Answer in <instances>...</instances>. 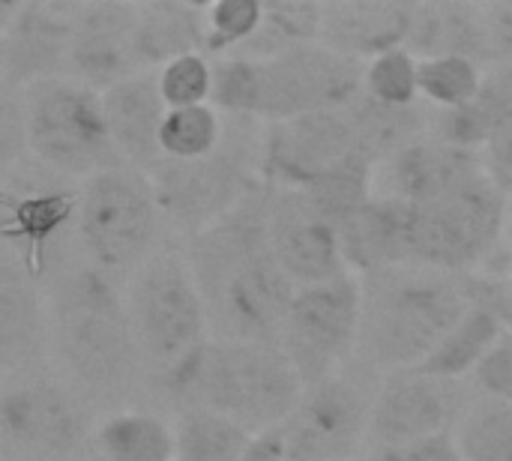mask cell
<instances>
[{
    "label": "cell",
    "instance_id": "1",
    "mask_svg": "<svg viewBox=\"0 0 512 461\" xmlns=\"http://www.w3.org/2000/svg\"><path fill=\"white\" fill-rule=\"evenodd\" d=\"M183 255L216 342L276 345L297 288L267 240V186L192 234Z\"/></svg>",
    "mask_w": 512,
    "mask_h": 461
},
{
    "label": "cell",
    "instance_id": "2",
    "mask_svg": "<svg viewBox=\"0 0 512 461\" xmlns=\"http://www.w3.org/2000/svg\"><path fill=\"white\" fill-rule=\"evenodd\" d=\"M354 363L372 375L417 369L471 309L462 279L426 267H393L360 279Z\"/></svg>",
    "mask_w": 512,
    "mask_h": 461
},
{
    "label": "cell",
    "instance_id": "3",
    "mask_svg": "<svg viewBox=\"0 0 512 461\" xmlns=\"http://www.w3.org/2000/svg\"><path fill=\"white\" fill-rule=\"evenodd\" d=\"M363 93V63L321 42L273 57H222L213 63L210 105L219 114L258 123H285L306 114L342 111Z\"/></svg>",
    "mask_w": 512,
    "mask_h": 461
},
{
    "label": "cell",
    "instance_id": "4",
    "mask_svg": "<svg viewBox=\"0 0 512 461\" xmlns=\"http://www.w3.org/2000/svg\"><path fill=\"white\" fill-rule=\"evenodd\" d=\"M183 411H213L249 435L279 429L300 402L303 381L276 345L216 342L159 378Z\"/></svg>",
    "mask_w": 512,
    "mask_h": 461
},
{
    "label": "cell",
    "instance_id": "5",
    "mask_svg": "<svg viewBox=\"0 0 512 461\" xmlns=\"http://www.w3.org/2000/svg\"><path fill=\"white\" fill-rule=\"evenodd\" d=\"M48 300V348L66 375L93 390L111 393L132 381L138 351L126 318L123 291L90 264L60 276Z\"/></svg>",
    "mask_w": 512,
    "mask_h": 461
},
{
    "label": "cell",
    "instance_id": "6",
    "mask_svg": "<svg viewBox=\"0 0 512 461\" xmlns=\"http://www.w3.org/2000/svg\"><path fill=\"white\" fill-rule=\"evenodd\" d=\"M123 303L138 360L156 378H165L210 342L195 276L177 249L153 252L126 279Z\"/></svg>",
    "mask_w": 512,
    "mask_h": 461
},
{
    "label": "cell",
    "instance_id": "7",
    "mask_svg": "<svg viewBox=\"0 0 512 461\" xmlns=\"http://www.w3.org/2000/svg\"><path fill=\"white\" fill-rule=\"evenodd\" d=\"M24 147L54 174L87 180L123 165L102 114V93L60 75L21 90Z\"/></svg>",
    "mask_w": 512,
    "mask_h": 461
},
{
    "label": "cell",
    "instance_id": "8",
    "mask_svg": "<svg viewBox=\"0 0 512 461\" xmlns=\"http://www.w3.org/2000/svg\"><path fill=\"white\" fill-rule=\"evenodd\" d=\"M162 213L147 174L117 165L81 183L75 234L87 264L108 279H129L156 249Z\"/></svg>",
    "mask_w": 512,
    "mask_h": 461
},
{
    "label": "cell",
    "instance_id": "9",
    "mask_svg": "<svg viewBox=\"0 0 512 461\" xmlns=\"http://www.w3.org/2000/svg\"><path fill=\"white\" fill-rule=\"evenodd\" d=\"M507 228V198L486 177L462 189L411 207V267L468 276L498 249Z\"/></svg>",
    "mask_w": 512,
    "mask_h": 461
},
{
    "label": "cell",
    "instance_id": "10",
    "mask_svg": "<svg viewBox=\"0 0 512 461\" xmlns=\"http://www.w3.org/2000/svg\"><path fill=\"white\" fill-rule=\"evenodd\" d=\"M90 435L87 405L63 381L21 372L0 387L3 461H69Z\"/></svg>",
    "mask_w": 512,
    "mask_h": 461
},
{
    "label": "cell",
    "instance_id": "11",
    "mask_svg": "<svg viewBox=\"0 0 512 461\" xmlns=\"http://www.w3.org/2000/svg\"><path fill=\"white\" fill-rule=\"evenodd\" d=\"M354 360L303 387L300 402L279 426L285 461H351L369 444L372 402L381 381Z\"/></svg>",
    "mask_w": 512,
    "mask_h": 461
},
{
    "label": "cell",
    "instance_id": "12",
    "mask_svg": "<svg viewBox=\"0 0 512 461\" xmlns=\"http://www.w3.org/2000/svg\"><path fill=\"white\" fill-rule=\"evenodd\" d=\"M360 279L345 273L324 285L297 288L282 321L276 348L297 369L303 387L342 372L357 351L360 333Z\"/></svg>",
    "mask_w": 512,
    "mask_h": 461
},
{
    "label": "cell",
    "instance_id": "13",
    "mask_svg": "<svg viewBox=\"0 0 512 461\" xmlns=\"http://www.w3.org/2000/svg\"><path fill=\"white\" fill-rule=\"evenodd\" d=\"M147 180L162 219L189 231V237L231 213L246 195L264 186L261 162L237 159L222 147L195 162L159 159V165L147 171Z\"/></svg>",
    "mask_w": 512,
    "mask_h": 461
},
{
    "label": "cell",
    "instance_id": "14",
    "mask_svg": "<svg viewBox=\"0 0 512 461\" xmlns=\"http://www.w3.org/2000/svg\"><path fill=\"white\" fill-rule=\"evenodd\" d=\"M354 159L369 156L345 108L267 123L261 132V183L270 189L306 192Z\"/></svg>",
    "mask_w": 512,
    "mask_h": 461
},
{
    "label": "cell",
    "instance_id": "15",
    "mask_svg": "<svg viewBox=\"0 0 512 461\" xmlns=\"http://www.w3.org/2000/svg\"><path fill=\"white\" fill-rule=\"evenodd\" d=\"M471 402L474 390L465 381H444L411 369L393 372L375 390L369 447H402L453 435Z\"/></svg>",
    "mask_w": 512,
    "mask_h": 461
},
{
    "label": "cell",
    "instance_id": "16",
    "mask_svg": "<svg viewBox=\"0 0 512 461\" xmlns=\"http://www.w3.org/2000/svg\"><path fill=\"white\" fill-rule=\"evenodd\" d=\"M267 240L294 288L324 285L348 273L336 225L306 192L267 186Z\"/></svg>",
    "mask_w": 512,
    "mask_h": 461
},
{
    "label": "cell",
    "instance_id": "17",
    "mask_svg": "<svg viewBox=\"0 0 512 461\" xmlns=\"http://www.w3.org/2000/svg\"><path fill=\"white\" fill-rule=\"evenodd\" d=\"M135 24L138 3H81L66 51V78L105 93L108 87L144 72L135 48Z\"/></svg>",
    "mask_w": 512,
    "mask_h": 461
},
{
    "label": "cell",
    "instance_id": "18",
    "mask_svg": "<svg viewBox=\"0 0 512 461\" xmlns=\"http://www.w3.org/2000/svg\"><path fill=\"white\" fill-rule=\"evenodd\" d=\"M483 174V159L474 150L441 141L426 132L393 159L375 168V195L408 207L432 204Z\"/></svg>",
    "mask_w": 512,
    "mask_h": 461
},
{
    "label": "cell",
    "instance_id": "19",
    "mask_svg": "<svg viewBox=\"0 0 512 461\" xmlns=\"http://www.w3.org/2000/svg\"><path fill=\"white\" fill-rule=\"evenodd\" d=\"M81 3L39 0L24 3L12 27L0 39V60L9 84L24 87L66 75V51Z\"/></svg>",
    "mask_w": 512,
    "mask_h": 461
},
{
    "label": "cell",
    "instance_id": "20",
    "mask_svg": "<svg viewBox=\"0 0 512 461\" xmlns=\"http://www.w3.org/2000/svg\"><path fill=\"white\" fill-rule=\"evenodd\" d=\"M48 351V300L39 279L6 249L0 252V372H33Z\"/></svg>",
    "mask_w": 512,
    "mask_h": 461
},
{
    "label": "cell",
    "instance_id": "21",
    "mask_svg": "<svg viewBox=\"0 0 512 461\" xmlns=\"http://www.w3.org/2000/svg\"><path fill=\"white\" fill-rule=\"evenodd\" d=\"M78 192L69 189H3L0 186V237L9 243V252L30 270L33 279H42L48 264V246L54 237L75 225Z\"/></svg>",
    "mask_w": 512,
    "mask_h": 461
},
{
    "label": "cell",
    "instance_id": "22",
    "mask_svg": "<svg viewBox=\"0 0 512 461\" xmlns=\"http://www.w3.org/2000/svg\"><path fill=\"white\" fill-rule=\"evenodd\" d=\"M342 261L357 279L393 267H411V207L372 195L336 225Z\"/></svg>",
    "mask_w": 512,
    "mask_h": 461
},
{
    "label": "cell",
    "instance_id": "23",
    "mask_svg": "<svg viewBox=\"0 0 512 461\" xmlns=\"http://www.w3.org/2000/svg\"><path fill=\"white\" fill-rule=\"evenodd\" d=\"M165 102L159 96L156 72H138L102 93V114L108 135L123 165L147 174L159 165V126L165 120Z\"/></svg>",
    "mask_w": 512,
    "mask_h": 461
},
{
    "label": "cell",
    "instance_id": "24",
    "mask_svg": "<svg viewBox=\"0 0 512 461\" xmlns=\"http://www.w3.org/2000/svg\"><path fill=\"white\" fill-rule=\"evenodd\" d=\"M411 15H414V3H381V0L324 3L318 42L366 66L372 57L384 51L405 48Z\"/></svg>",
    "mask_w": 512,
    "mask_h": 461
},
{
    "label": "cell",
    "instance_id": "25",
    "mask_svg": "<svg viewBox=\"0 0 512 461\" xmlns=\"http://www.w3.org/2000/svg\"><path fill=\"white\" fill-rule=\"evenodd\" d=\"M405 48L417 60L465 57L480 66H492L480 3H414Z\"/></svg>",
    "mask_w": 512,
    "mask_h": 461
},
{
    "label": "cell",
    "instance_id": "26",
    "mask_svg": "<svg viewBox=\"0 0 512 461\" xmlns=\"http://www.w3.org/2000/svg\"><path fill=\"white\" fill-rule=\"evenodd\" d=\"M135 48L144 72L183 54H204V3H138Z\"/></svg>",
    "mask_w": 512,
    "mask_h": 461
},
{
    "label": "cell",
    "instance_id": "27",
    "mask_svg": "<svg viewBox=\"0 0 512 461\" xmlns=\"http://www.w3.org/2000/svg\"><path fill=\"white\" fill-rule=\"evenodd\" d=\"M512 111V66L495 63L483 69V81L477 96L453 111H435L429 132L441 141H450L456 147L480 153L495 129L504 123V117Z\"/></svg>",
    "mask_w": 512,
    "mask_h": 461
},
{
    "label": "cell",
    "instance_id": "28",
    "mask_svg": "<svg viewBox=\"0 0 512 461\" xmlns=\"http://www.w3.org/2000/svg\"><path fill=\"white\" fill-rule=\"evenodd\" d=\"M345 111L351 117V126L357 132L363 153L375 165H384L399 150L414 144L420 135L429 132V123H432V111L426 108V102H417L408 108H393V105H381L363 93Z\"/></svg>",
    "mask_w": 512,
    "mask_h": 461
},
{
    "label": "cell",
    "instance_id": "29",
    "mask_svg": "<svg viewBox=\"0 0 512 461\" xmlns=\"http://www.w3.org/2000/svg\"><path fill=\"white\" fill-rule=\"evenodd\" d=\"M504 318L495 309L471 306L462 321L444 336V342L411 372L444 378V381H465L477 369V363L489 354V348L504 333Z\"/></svg>",
    "mask_w": 512,
    "mask_h": 461
},
{
    "label": "cell",
    "instance_id": "30",
    "mask_svg": "<svg viewBox=\"0 0 512 461\" xmlns=\"http://www.w3.org/2000/svg\"><path fill=\"white\" fill-rule=\"evenodd\" d=\"M102 461H174V426L153 411H117L93 429Z\"/></svg>",
    "mask_w": 512,
    "mask_h": 461
},
{
    "label": "cell",
    "instance_id": "31",
    "mask_svg": "<svg viewBox=\"0 0 512 461\" xmlns=\"http://www.w3.org/2000/svg\"><path fill=\"white\" fill-rule=\"evenodd\" d=\"M261 24L255 36L234 54V57H273L300 45H315L321 39V21H324V3H306V0H279V3H261Z\"/></svg>",
    "mask_w": 512,
    "mask_h": 461
},
{
    "label": "cell",
    "instance_id": "32",
    "mask_svg": "<svg viewBox=\"0 0 512 461\" xmlns=\"http://www.w3.org/2000/svg\"><path fill=\"white\" fill-rule=\"evenodd\" d=\"M252 438L222 414L183 411L174 426V461H240Z\"/></svg>",
    "mask_w": 512,
    "mask_h": 461
},
{
    "label": "cell",
    "instance_id": "33",
    "mask_svg": "<svg viewBox=\"0 0 512 461\" xmlns=\"http://www.w3.org/2000/svg\"><path fill=\"white\" fill-rule=\"evenodd\" d=\"M225 141L222 114L207 105L168 108L159 126V153L168 162H195L213 156Z\"/></svg>",
    "mask_w": 512,
    "mask_h": 461
},
{
    "label": "cell",
    "instance_id": "34",
    "mask_svg": "<svg viewBox=\"0 0 512 461\" xmlns=\"http://www.w3.org/2000/svg\"><path fill=\"white\" fill-rule=\"evenodd\" d=\"M453 441L462 461H512V405L474 396Z\"/></svg>",
    "mask_w": 512,
    "mask_h": 461
},
{
    "label": "cell",
    "instance_id": "35",
    "mask_svg": "<svg viewBox=\"0 0 512 461\" xmlns=\"http://www.w3.org/2000/svg\"><path fill=\"white\" fill-rule=\"evenodd\" d=\"M483 69L465 57H429L417 63V90L420 102L435 111H453L468 105L483 81Z\"/></svg>",
    "mask_w": 512,
    "mask_h": 461
},
{
    "label": "cell",
    "instance_id": "36",
    "mask_svg": "<svg viewBox=\"0 0 512 461\" xmlns=\"http://www.w3.org/2000/svg\"><path fill=\"white\" fill-rule=\"evenodd\" d=\"M258 0H219L204 3V54L207 57H234L261 24Z\"/></svg>",
    "mask_w": 512,
    "mask_h": 461
},
{
    "label": "cell",
    "instance_id": "37",
    "mask_svg": "<svg viewBox=\"0 0 512 461\" xmlns=\"http://www.w3.org/2000/svg\"><path fill=\"white\" fill-rule=\"evenodd\" d=\"M417 57L408 48H393L378 57H372L363 66V96L393 105V108H408L420 102L417 90Z\"/></svg>",
    "mask_w": 512,
    "mask_h": 461
},
{
    "label": "cell",
    "instance_id": "38",
    "mask_svg": "<svg viewBox=\"0 0 512 461\" xmlns=\"http://www.w3.org/2000/svg\"><path fill=\"white\" fill-rule=\"evenodd\" d=\"M156 84L165 108L207 105L213 96V60L207 54H183L156 69Z\"/></svg>",
    "mask_w": 512,
    "mask_h": 461
},
{
    "label": "cell",
    "instance_id": "39",
    "mask_svg": "<svg viewBox=\"0 0 512 461\" xmlns=\"http://www.w3.org/2000/svg\"><path fill=\"white\" fill-rule=\"evenodd\" d=\"M474 393L483 399L495 402H510L512 405V330L504 327L498 342L489 348V354L477 363L471 372Z\"/></svg>",
    "mask_w": 512,
    "mask_h": 461
},
{
    "label": "cell",
    "instance_id": "40",
    "mask_svg": "<svg viewBox=\"0 0 512 461\" xmlns=\"http://www.w3.org/2000/svg\"><path fill=\"white\" fill-rule=\"evenodd\" d=\"M21 153H24L21 93L9 84L0 60V171H9Z\"/></svg>",
    "mask_w": 512,
    "mask_h": 461
},
{
    "label": "cell",
    "instance_id": "41",
    "mask_svg": "<svg viewBox=\"0 0 512 461\" xmlns=\"http://www.w3.org/2000/svg\"><path fill=\"white\" fill-rule=\"evenodd\" d=\"M480 159H483L486 177L507 198V207H512V111L504 117V123L495 129L489 144L480 150Z\"/></svg>",
    "mask_w": 512,
    "mask_h": 461
},
{
    "label": "cell",
    "instance_id": "42",
    "mask_svg": "<svg viewBox=\"0 0 512 461\" xmlns=\"http://www.w3.org/2000/svg\"><path fill=\"white\" fill-rule=\"evenodd\" d=\"M483 12V27H486V45H489V60L512 66V0H492L480 3Z\"/></svg>",
    "mask_w": 512,
    "mask_h": 461
},
{
    "label": "cell",
    "instance_id": "43",
    "mask_svg": "<svg viewBox=\"0 0 512 461\" xmlns=\"http://www.w3.org/2000/svg\"><path fill=\"white\" fill-rule=\"evenodd\" d=\"M369 461H462L453 435H438L402 447H372Z\"/></svg>",
    "mask_w": 512,
    "mask_h": 461
},
{
    "label": "cell",
    "instance_id": "44",
    "mask_svg": "<svg viewBox=\"0 0 512 461\" xmlns=\"http://www.w3.org/2000/svg\"><path fill=\"white\" fill-rule=\"evenodd\" d=\"M240 461H285V444H282V432L270 429L261 432L249 441L246 453Z\"/></svg>",
    "mask_w": 512,
    "mask_h": 461
},
{
    "label": "cell",
    "instance_id": "45",
    "mask_svg": "<svg viewBox=\"0 0 512 461\" xmlns=\"http://www.w3.org/2000/svg\"><path fill=\"white\" fill-rule=\"evenodd\" d=\"M21 6L24 3H12V0H0V39H3V33L12 27V21L18 18V12H21Z\"/></svg>",
    "mask_w": 512,
    "mask_h": 461
},
{
    "label": "cell",
    "instance_id": "46",
    "mask_svg": "<svg viewBox=\"0 0 512 461\" xmlns=\"http://www.w3.org/2000/svg\"><path fill=\"white\" fill-rule=\"evenodd\" d=\"M507 327L512 330V285H510V321H507Z\"/></svg>",
    "mask_w": 512,
    "mask_h": 461
}]
</instances>
